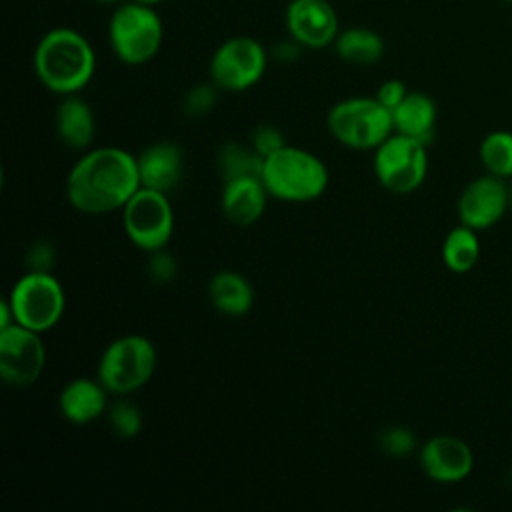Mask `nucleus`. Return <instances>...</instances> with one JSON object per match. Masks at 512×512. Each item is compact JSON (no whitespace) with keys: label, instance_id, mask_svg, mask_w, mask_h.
Listing matches in <instances>:
<instances>
[{"label":"nucleus","instance_id":"nucleus-9","mask_svg":"<svg viewBox=\"0 0 512 512\" xmlns=\"http://www.w3.org/2000/svg\"><path fill=\"white\" fill-rule=\"evenodd\" d=\"M120 214L128 240L146 254L166 248L174 234V210L166 192L140 186Z\"/></svg>","mask_w":512,"mask_h":512},{"label":"nucleus","instance_id":"nucleus-1","mask_svg":"<svg viewBox=\"0 0 512 512\" xmlns=\"http://www.w3.org/2000/svg\"><path fill=\"white\" fill-rule=\"evenodd\" d=\"M136 156L118 146L86 150L66 176V198L82 214L120 212L140 188Z\"/></svg>","mask_w":512,"mask_h":512},{"label":"nucleus","instance_id":"nucleus-3","mask_svg":"<svg viewBox=\"0 0 512 512\" xmlns=\"http://www.w3.org/2000/svg\"><path fill=\"white\" fill-rule=\"evenodd\" d=\"M260 178L270 198L282 202H312L326 192L330 182L322 158L292 144L264 158Z\"/></svg>","mask_w":512,"mask_h":512},{"label":"nucleus","instance_id":"nucleus-21","mask_svg":"<svg viewBox=\"0 0 512 512\" xmlns=\"http://www.w3.org/2000/svg\"><path fill=\"white\" fill-rule=\"evenodd\" d=\"M334 52L340 60L354 66H372L384 56V38L366 26H350L338 32Z\"/></svg>","mask_w":512,"mask_h":512},{"label":"nucleus","instance_id":"nucleus-5","mask_svg":"<svg viewBox=\"0 0 512 512\" xmlns=\"http://www.w3.org/2000/svg\"><path fill=\"white\" fill-rule=\"evenodd\" d=\"M326 126L334 140L352 150H376L394 134L392 110L376 96H352L336 102L328 110Z\"/></svg>","mask_w":512,"mask_h":512},{"label":"nucleus","instance_id":"nucleus-35","mask_svg":"<svg viewBox=\"0 0 512 512\" xmlns=\"http://www.w3.org/2000/svg\"><path fill=\"white\" fill-rule=\"evenodd\" d=\"M134 2H142V4H148V6H156V4H160V2H164V0H134Z\"/></svg>","mask_w":512,"mask_h":512},{"label":"nucleus","instance_id":"nucleus-32","mask_svg":"<svg viewBox=\"0 0 512 512\" xmlns=\"http://www.w3.org/2000/svg\"><path fill=\"white\" fill-rule=\"evenodd\" d=\"M300 48H302V46H300L294 38L284 40V42H280V44L274 46V58L280 60V62H292V60L298 58Z\"/></svg>","mask_w":512,"mask_h":512},{"label":"nucleus","instance_id":"nucleus-4","mask_svg":"<svg viewBox=\"0 0 512 512\" xmlns=\"http://www.w3.org/2000/svg\"><path fill=\"white\" fill-rule=\"evenodd\" d=\"M164 24L154 6L120 2L108 20V42L114 56L128 66L150 62L162 48Z\"/></svg>","mask_w":512,"mask_h":512},{"label":"nucleus","instance_id":"nucleus-8","mask_svg":"<svg viewBox=\"0 0 512 512\" xmlns=\"http://www.w3.org/2000/svg\"><path fill=\"white\" fill-rule=\"evenodd\" d=\"M372 168L384 190L392 194H410L422 186L428 174L426 144L394 132L374 150Z\"/></svg>","mask_w":512,"mask_h":512},{"label":"nucleus","instance_id":"nucleus-12","mask_svg":"<svg viewBox=\"0 0 512 512\" xmlns=\"http://www.w3.org/2000/svg\"><path fill=\"white\" fill-rule=\"evenodd\" d=\"M510 208V186L494 174L480 176L464 186L458 196L456 212L464 226L486 230L494 226Z\"/></svg>","mask_w":512,"mask_h":512},{"label":"nucleus","instance_id":"nucleus-14","mask_svg":"<svg viewBox=\"0 0 512 512\" xmlns=\"http://www.w3.org/2000/svg\"><path fill=\"white\" fill-rule=\"evenodd\" d=\"M418 462L430 480L438 484H456L472 472L474 454L464 440L450 434H438L418 448Z\"/></svg>","mask_w":512,"mask_h":512},{"label":"nucleus","instance_id":"nucleus-22","mask_svg":"<svg viewBox=\"0 0 512 512\" xmlns=\"http://www.w3.org/2000/svg\"><path fill=\"white\" fill-rule=\"evenodd\" d=\"M442 262L450 272L456 274H466L470 272L480 258V240H478V230L458 224L454 226L444 242H442Z\"/></svg>","mask_w":512,"mask_h":512},{"label":"nucleus","instance_id":"nucleus-28","mask_svg":"<svg viewBox=\"0 0 512 512\" xmlns=\"http://www.w3.org/2000/svg\"><path fill=\"white\" fill-rule=\"evenodd\" d=\"M288 142L284 138V134L272 126V124H262V126H256L250 134V146L262 156H270L274 152H278L280 148H284Z\"/></svg>","mask_w":512,"mask_h":512},{"label":"nucleus","instance_id":"nucleus-29","mask_svg":"<svg viewBox=\"0 0 512 512\" xmlns=\"http://www.w3.org/2000/svg\"><path fill=\"white\" fill-rule=\"evenodd\" d=\"M148 274L156 284H166V282L174 280V276L178 274V262L164 248L156 250L150 254Z\"/></svg>","mask_w":512,"mask_h":512},{"label":"nucleus","instance_id":"nucleus-13","mask_svg":"<svg viewBox=\"0 0 512 512\" xmlns=\"http://www.w3.org/2000/svg\"><path fill=\"white\" fill-rule=\"evenodd\" d=\"M284 22L290 38L310 50L332 46L340 32L338 14L328 0H290Z\"/></svg>","mask_w":512,"mask_h":512},{"label":"nucleus","instance_id":"nucleus-7","mask_svg":"<svg viewBox=\"0 0 512 512\" xmlns=\"http://www.w3.org/2000/svg\"><path fill=\"white\" fill-rule=\"evenodd\" d=\"M14 322L40 334L52 330L64 316L66 294L56 276L42 270L22 274L6 296Z\"/></svg>","mask_w":512,"mask_h":512},{"label":"nucleus","instance_id":"nucleus-27","mask_svg":"<svg viewBox=\"0 0 512 512\" xmlns=\"http://www.w3.org/2000/svg\"><path fill=\"white\" fill-rule=\"evenodd\" d=\"M378 444L390 456H396V458L408 456L416 450V436L410 428L396 424V426H388L380 432Z\"/></svg>","mask_w":512,"mask_h":512},{"label":"nucleus","instance_id":"nucleus-26","mask_svg":"<svg viewBox=\"0 0 512 512\" xmlns=\"http://www.w3.org/2000/svg\"><path fill=\"white\" fill-rule=\"evenodd\" d=\"M218 86L210 80V82H204V84H196L192 86L184 100H182V110L186 116L190 118H200L204 114H208L214 104H216V98H218Z\"/></svg>","mask_w":512,"mask_h":512},{"label":"nucleus","instance_id":"nucleus-31","mask_svg":"<svg viewBox=\"0 0 512 512\" xmlns=\"http://www.w3.org/2000/svg\"><path fill=\"white\" fill-rule=\"evenodd\" d=\"M52 260H54V252L52 246L48 242H38L32 246L30 256H28V264L30 270H42V272H50L52 268Z\"/></svg>","mask_w":512,"mask_h":512},{"label":"nucleus","instance_id":"nucleus-30","mask_svg":"<svg viewBox=\"0 0 512 512\" xmlns=\"http://www.w3.org/2000/svg\"><path fill=\"white\" fill-rule=\"evenodd\" d=\"M410 90L406 88V84L402 82V80H398V78H390V80H386V82H382L380 86H378V90H376V100L380 102V104H384L388 110H394L404 98H406V94H408Z\"/></svg>","mask_w":512,"mask_h":512},{"label":"nucleus","instance_id":"nucleus-15","mask_svg":"<svg viewBox=\"0 0 512 512\" xmlns=\"http://www.w3.org/2000/svg\"><path fill=\"white\" fill-rule=\"evenodd\" d=\"M268 198L270 194L260 176H242L224 182L220 208L230 224L246 228L262 218Z\"/></svg>","mask_w":512,"mask_h":512},{"label":"nucleus","instance_id":"nucleus-16","mask_svg":"<svg viewBox=\"0 0 512 512\" xmlns=\"http://www.w3.org/2000/svg\"><path fill=\"white\" fill-rule=\"evenodd\" d=\"M138 174L144 188L158 192L174 190L184 176V154L176 142L160 140L146 146L138 156Z\"/></svg>","mask_w":512,"mask_h":512},{"label":"nucleus","instance_id":"nucleus-23","mask_svg":"<svg viewBox=\"0 0 512 512\" xmlns=\"http://www.w3.org/2000/svg\"><path fill=\"white\" fill-rule=\"evenodd\" d=\"M264 158L248 144L226 142L218 152V170L222 182L242 176H262Z\"/></svg>","mask_w":512,"mask_h":512},{"label":"nucleus","instance_id":"nucleus-19","mask_svg":"<svg viewBox=\"0 0 512 512\" xmlns=\"http://www.w3.org/2000/svg\"><path fill=\"white\" fill-rule=\"evenodd\" d=\"M436 116V104L428 94L408 92L406 98L392 110L394 132L416 138L428 146L434 138Z\"/></svg>","mask_w":512,"mask_h":512},{"label":"nucleus","instance_id":"nucleus-18","mask_svg":"<svg viewBox=\"0 0 512 512\" xmlns=\"http://www.w3.org/2000/svg\"><path fill=\"white\" fill-rule=\"evenodd\" d=\"M54 130L64 146L86 152L92 148V142L96 138L94 110L78 94L62 96L54 116Z\"/></svg>","mask_w":512,"mask_h":512},{"label":"nucleus","instance_id":"nucleus-11","mask_svg":"<svg viewBox=\"0 0 512 512\" xmlns=\"http://www.w3.org/2000/svg\"><path fill=\"white\" fill-rule=\"evenodd\" d=\"M46 366L42 334L20 324L0 330V376L12 388L32 386Z\"/></svg>","mask_w":512,"mask_h":512},{"label":"nucleus","instance_id":"nucleus-34","mask_svg":"<svg viewBox=\"0 0 512 512\" xmlns=\"http://www.w3.org/2000/svg\"><path fill=\"white\" fill-rule=\"evenodd\" d=\"M94 2L106 4V6H118V4H120V0H94Z\"/></svg>","mask_w":512,"mask_h":512},{"label":"nucleus","instance_id":"nucleus-33","mask_svg":"<svg viewBox=\"0 0 512 512\" xmlns=\"http://www.w3.org/2000/svg\"><path fill=\"white\" fill-rule=\"evenodd\" d=\"M12 324H16V322H14V312H12V306H10L8 298H4V300L0 302V330H2V328H8V326H12Z\"/></svg>","mask_w":512,"mask_h":512},{"label":"nucleus","instance_id":"nucleus-24","mask_svg":"<svg viewBox=\"0 0 512 512\" xmlns=\"http://www.w3.org/2000/svg\"><path fill=\"white\" fill-rule=\"evenodd\" d=\"M478 156L488 174L512 178V132L494 130L480 142Z\"/></svg>","mask_w":512,"mask_h":512},{"label":"nucleus","instance_id":"nucleus-17","mask_svg":"<svg viewBox=\"0 0 512 512\" xmlns=\"http://www.w3.org/2000/svg\"><path fill=\"white\" fill-rule=\"evenodd\" d=\"M108 390L98 378H74L58 394V410L64 420L86 426L108 412Z\"/></svg>","mask_w":512,"mask_h":512},{"label":"nucleus","instance_id":"nucleus-20","mask_svg":"<svg viewBox=\"0 0 512 512\" xmlns=\"http://www.w3.org/2000/svg\"><path fill=\"white\" fill-rule=\"evenodd\" d=\"M208 298L224 316H244L254 306L252 284L234 270H220L208 282Z\"/></svg>","mask_w":512,"mask_h":512},{"label":"nucleus","instance_id":"nucleus-25","mask_svg":"<svg viewBox=\"0 0 512 512\" xmlns=\"http://www.w3.org/2000/svg\"><path fill=\"white\" fill-rule=\"evenodd\" d=\"M108 424L118 438L130 440L140 434L144 426V416L134 402L120 398L108 408Z\"/></svg>","mask_w":512,"mask_h":512},{"label":"nucleus","instance_id":"nucleus-2","mask_svg":"<svg viewBox=\"0 0 512 512\" xmlns=\"http://www.w3.org/2000/svg\"><path fill=\"white\" fill-rule=\"evenodd\" d=\"M32 66L44 88L70 96L90 84L96 72V54L82 32L70 26H56L38 40Z\"/></svg>","mask_w":512,"mask_h":512},{"label":"nucleus","instance_id":"nucleus-37","mask_svg":"<svg viewBox=\"0 0 512 512\" xmlns=\"http://www.w3.org/2000/svg\"><path fill=\"white\" fill-rule=\"evenodd\" d=\"M502 2H506V4H512V0H502Z\"/></svg>","mask_w":512,"mask_h":512},{"label":"nucleus","instance_id":"nucleus-36","mask_svg":"<svg viewBox=\"0 0 512 512\" xmlns=\"http://www.w3.org/2000/svg\"><path fill=\"white\" fill-rule=\"evenodd\" d=\"M508 186H510V210H512V182Z\"/></svg>","mask_w":512,"mask_h":512},{"label":"nucleus","instance_id":"nucleus-10","mask_svg":"<svg viewBox=\"0 0 512 512\" xmlns=\"http://www.w3.org/2000/svg\"><path fill=\"white\" fill-rule=\"evenodd\" d=\"M268 52L252 36L226 38L210 56V80L226 92H244L266 72Z\"/></svg>","mask_w":512,"mask_h":512},{"label":"nucleus","instance_id":"nucleus-6","mask_svg":"<svg viewBox=\"0 0 512 512\" xmlns=\"http://www.w3.org/2000/svg\"><path fill=\"white\" fill-rule=\"evenodd\" d=\"M158 352L150 338L124 334L114 338L98 360V380L110 394L128 396L144 388L154 376Z\"/></svg>","mask_w":512,"mask_h":512}]
</instances>
